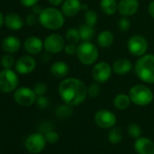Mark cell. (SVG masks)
Returning <instances> with one entry per match:
<instances>
[{"label":"cell","mask_w":154,"mask_h":154,"mask_svg":"<svg viewBox=\"0 0 154 154\" xmlns=\"http://www.w3.org/2000/svg\"><path fill=\"white\" fill-rule=\"evenodd\" d=\"M58 92L63 102L71 106L83 103L88 96V88L85 84L73 77L63 79L59 85Z\"/></svg>","instance_id":"6da1fadb"},{"label":"cell","mask_w":154,"mask_h":154,"mask_svg":"<svg viewBox=\"0 0 154 154\" xmlns=\"http://www.w3.org/2000/svg\"><path fill=\"white\" fill-rule=\"evenodd\" d=\"M136 75L146 84H154V55L144 54L140 56L135 65Z\"/></svg>","instance_id":"7a4b0ae2"},{"label":"cell","mask_w":154,"mask_h":154,"mask_svg":"<svg viewBox=\"0 0 154 154\" xmlns=\"http://www.w3.org/2000/svg\"><path fill=\"white\" fill-rule=\"evenodd\" d=\"M38 21L46 29L57 30L63 26L64 16L55 8H46L38 16Z\"/></svg>","instance_id":"3957f363"},{"label":"cell","mask_w":154,"mask_h":154,"mask_svg":"<svg viewBox=\"0 0 154 154\" xmlns=\"http://www.w3.org/2000/svg\"><path fill=\"white\" fill-rule=\"evenodd\" d=\"M77 57L79 61L85 65L94 64L99 56L97 46L91 41H83L77 45Z\"/></svg>","instance_id":"277c9868"},{"label":"cell","mask_w":154,"mask_h":154,"mask_svg":"<svg viewBox=\"0 0 154 154\" xmlns=\"http://www.w3.org/2000/svg\"><path fill=\"white\" fill-rule=\"evenodd\" d=\"M129 96L132 103L138 106L149 105L153 101L152 91L144 85H136L129 91Z\"/></svg>","instance_id":"5b68a950"},{"label":"cell","mask_w":154,"mask_h":154,"mask_svg":"<svg viewBox=\"0 0 154 154\" xmlns=\"http://www.w3.org/2000/svg\"><path fill=\"white\" fill-rule=\"evenodd\" d=\"M18 75L12 69H4L0 72V92L9 94L17 89Z\"/></svg>","instance_id":"8992f818"},{"label":"cell","mask_w":154,"mask_h":154,"mask_svg":"<svg viewBox=\"0 0 154 154\" xmlns=\"http://www.w3.org/2000/svg\"><path fill=\"white\" fill-rule=\"evenodd\" d=\"M14 99L17 104L24 107L33 105L37 99V95L35 91L29 87H19L14 93Z\"/></svg>","instance_id":"52a82bcc"},{"label":"cell","mask_w":154,"mask_h":154,"mask_svg":"<svg viewBox=\"0 0 154 154\" xmlns=\"http://www.w3.org/2000/svg\"><path fill=\"white\" fill-rule=\"evenodd\" d=\"M127 48L131 54L140 57L144 55L148 50V42L142 35H134L128 40Z\"/></svg>","instance_id":"ba28073f"},{"label":"cell","mask_w":154,"mask_h":154,"mask_svg":"<svg viewBox=\"0 0 154 154\" xmlns=\"http://www.w3.org/2000/svg\"><path fill=\"white\" fill-rule=\"evenodd\" d=\"M45 145H46L45 137L41 132L30 134L25 141L26 149H27L28 152L33 154H37L43 151V149L45 148Z\"/></svg>","instance_id":"9c48e42d"},{"label":"cell","mask_w":154,"mask_h":154,"mask_svg":"<svg viewBox=\"0 0 154 154\" xmlns=\"http://www.w3.org/2000/svg\"><path fill=\"white\" fill-rule=\"evenodd\" d=\"M112 67L106 62L97 63L92 70V76L98 84L106 83L112 76Z\"/></svg>","instance_id":"30bf717a"},{"label":"cell","mask_w":154,"mask_h":154,"mask_svg":"<svg viewBox=\"0 0 154 154\" xmlns=\"http://www.w3.org/2000/svg\"><path fill=\"white\" fill-rule=\"evenodd\" d=\"M65 46L64 39L58 34L49 35L44 41V48L48 54H55L63 50Z\"/></svg>","instance_id":"8fae6325"},{"label":"cell","mask_w":154,"mask_h":154,"mask_svg":"<svg viewBox=\"0 0 154 154\" xmlns=\"http://www.w3.org/2000/svg\"><path fill=\"white\" fill-rule=\"evenodd\" d=\"M117 122L115 114L108 110H100L94 114L95 124L103 129H110L115 126Z\"/></svg>","instance_id":"7c38bea8"},{"label":"cell","mask_w":154,"mask_h":154,"mask_svg":"<svg viewBox=\"0 0 154 154\" xmlns=\"http://www.w3.org/2000/svg\"><path fill=\"white\" fill-rule=\"evenodd\" d=\"M36 66L35 60L30 55H23L16 62V71L20 74L31 73Z\"/></svg>","instance_id":"4fadbf2b"},{"label":"cell","mask_w":154,"mask_h":154,"mask_svg":"<svg viewBox=\"0 0 154 154\" xmlns=\"http://www.w3.org/2000/svg\"><path fill=\"white\" fill-rule=\"evenodd\" d=\"M83 4L80 0H64L62 4V13L66 17H73L82 10Z\"/></svg>","instance_id":"5bb4252c"},{"label":"cell","mask_w":154,"mask_h":154,"mask_svg":"<svg viewBox=\"0 0 154 154\" xmlns=\"http://www.w3.org/2000/svg\"><path fill=\"white\" fill-rule=\"evenodd\" d=\"M134 149L138 154H154V142L149 138L139 137L134 142Z\"/></svg>","instance_id":"9a60e30c"},{"label":"cell","mask_w":154,"mask_h":154,"mask_svg":"<svg viewBox=\"0 0 154 154\" xmlns=\"http://www.w3.org/2000/svg\"><path fill=\"white\" fill-rule=\"evenodd\" d=\"M139 9L138 0H121L118 4V11L122 17H131Z\"/></svg>","instance_id":"2e32d148"},{"label":"cell","mask_w":154,"mask_h":154,"mask_svg":"<svg viewBox=\"0 0 154 154\" xmlns=\"http://www.w3.org/2000/svg\"><path fill=\"white\" fill-rule=\"evenodd\" d=\"M26 51L30 54H38L44 48V42L37 36L32 35L27 37L24 42Z\"/></svg>","instance_id":"e0dca14e"},{"label":"cell","mask_w":154,"mask_h":154,"mask_svg":"<svg viewBox=\"0 0 154 154\" xmlns=\"http://www.w3.org/2000/svg\"><path fill=\"white\" fill-rule=\"evenodd\" d=\"M1 46L5 52L8 54H14V53H17L20 49L21 42L17 37L14 35H9L2 41Z\"/></svg>","instance_id":"ac0fdd59"},{"label":"cell","mask_w":154,"mask_h":154,"mask_svg":"<svg viewBox=\"0 0 154 154\" xmlns=\"http://www.w3.org/2000/svg\"><path fill=\"white\" fill-rule=\"evenodd\" d=\"M112 71L118 75H124L131 72L132 68V63L130 60L126 58H120L114 61L112 64Z\"/></svg>","instance_id":"d6986e66"},{"label":"cell","mask_w":154,"mask_h":154,"mask_svg":"<svg viewBox=\"0 0 154 154\" xmlns=\"http://www.w3.org/2000/svg\"><path fill=\"white\" fill-rule=\"evenodd\" d=\"M5 25L8 28L17 31L23 27L24 21L19 15L16 13H9L5 17Z\"/></svg>","instance_id":"ffe728a7"},{"label":"cell","mask_w":154,"mask_h":154,"mask_svg":"<svg viewBox=\"0 0 154 154\" xmlns=\"http://www.w3.org/2000/svg\"><path fill=\"white\" fill-rule=\"evenodd\" d=\"M69 65L63 61H57L51 66V73L56 78H64L69 73Z\"/></svg>","instance_id":"44dd1931"},{"label":"cell","mask_w":154,"mask_h":154,"mask_svg":"<svg viewBox=\"0 0 154 154\" xmlns=\"http://www.w3.org/2000/svg\"><path fill=\"white\" fill-rule=\"evenodd\" d=\"M113 40H114L113 34L109 30L102 31L97 36V44L99 46H101L103 48L110 47L112 45Z\"/></svg>","instance_id":"7402d4cb"},{"label":"cell","mask_w":154,"mask_h":154,"mask_svg":"<svg viewBox=\"0 0 154 154\" xmlns=\"http://www.w3.org/2000/svg\"><path fill=\"white\" fill-rule=\"evenodd\" d=\"M131 101L130 96L125 94H119L113 99L114 107L121 111H123L129 108V106L131 105Z\"/></svg>","instance_id":"603a6c76"},{"label":"cell","mask_w":154,"mask_h":154,"mask_svg":"<svg viewBox=\"0 0 154 154\" xmlns=\"http://www.w3.org/2000/svg\"><path fill=\"white\" fill-rule=\"evenodd\" d=\"M100 8L105 15L112 16L118 10V4L116 0H101Z\"/></svg>","instance_id":"cb8c5ba5"},{"label":"cell","mask_w":154,"mask_h":154,"mask_svg":"<svg viewBox=\"0 0 154 154\" xmlns=\"http://www.w3.org/2000/svg\"><path fill=\"white\" fill-rule=\"evenodd\" d=\"M78 29H79V32H80L81 40H83V41H91L94 37L95 30H94V26L84 24V25H81L78 27Z\"/></svg>","instance_id":"d4e9b609"},{"label":"cell","mask_w":154,"mask_h":154,"mask_svg":"<svg viewBox=\"0 0 154 154\" xmlns=\"http://www.w3.org/2000/svg\"><path fill=\"white\" fill-rule=\"evenodd\" d=\"M72 106L64 103V104H61L59 105L56 110H55V115L58 119L61 120H65L68 119L72 116Z\"/></svg>","instance_id":"484cf974"},{"label":"cell","mask_w":154,"mask_h":154,"mask_svg":"<svg viewBox=\"0 0 154 154\" xmlns=\"http://www.w3.org/2000/svg\"><path fill=\"white\" fill-rule=\"evenodd\" d=\"M65 40L69 44L78 45L81 40V35L78 28L71 27L65 32Z\"/></svg>","instance_id":"4316f807"},{"label":"cell","mask_w":154,"mask_h":154,"mask_svg":"<svg viewBox=\"0 0 154 154\" xmlns=\"http://www.w3.org/2000/svg\"><path fill=\"white\" fill-rule=\"evenodd\" d=\"M122 131L120 127H112L108 133V140L112 144H118L122 140Z\"/></svg>","instance_id":"83f0119b"},{"label":"cell","mask_w":154,"mask_h":154,"mask_svg":"<svg viewBox=\"0 0 154 154\" xmlns=\"http://www.w3.org/2000/svg\"><path fill=\"white\" fill-rule=\"evenodd\" d=\"M97 20H98V16H97V13L95 11L90 10V9H88L87 11H85V22L86 25L94 27V26L97 23Z\"/></svg>","instance_id":"f1b7e54d"},{"label":"cell","mask_w":154,"mask_h":154,"mask_svg":"<svg viewBox=\"0 0 154 154\" xmlns=\"http://www.w3.org/2000/svg\"><path fill=\"white\" fill-rule=\"evenodd\" d=\"M127 131H128V134L130 135V137L134 138V139H138L141 135V128L137 123L129 124L127 127Z\"/></svg>","instance_id":"f546056e"},{"label":"cell","mask_w":154,"mask_h":154,"mask_svg":"<svg viewBox=\"0 0 154 154\" xmlns=\"http://www.w3.org/2000/svg\"><path fill=\"white\" fill-rule=\"evenodd\" d=\"M1 65L4 69H12V67L16 64L15 58L11 54H5L1 58Z\"/></svg>","instance_id":"4dcf8cb0"},{"label":"cell","mask_w":154,"mask_h":154,"mask_svg":"<svg viewBox=\"0 0 154 154\" xmlns=\"http://www.w3.org/2000/svg\"><path fill=\"white\" fill-rule=\"evenodd\" d=\"M100 93H101V87L98 85V83H94L90 85V86L88 87V95L91 98L98 97Z\"/></svg>","instance_id":"1f68e13d"},{"label":"cell","mask_w":154,"mask_h":154,"mask_svg":"<svg viewBox=\"0 0 154 154\" xmlns=\"http://www.w3.org/2000/svg\"><path fill=\"white\" fill-rule=\"evenodd\" d=\"M118 27L122 32H127L131 27V22L127 17H122L118 22Z\"/></svg>","instance_id":"d6a6232c"},{"label":"cell","mask_w":154,"mask_h":154,"mask_svg":"<svg viewBox=\"0 0 154 154\" xmlns=\"http://www.w3.org/2000/svg\"><path fill=\"white\" fill-rule=\"evenodd\" d=\"M33 90L35 91V93L36 94L37 96H41V95H45L46 91H47V85L45 83H37L35 85Z\"/></svg>","instance_id":"836d02e7"},{"label":"cell","mask_w":154,"mask_h":154,"mask_svg":"<svg viewBox=\"0 0 154 154\" xmlns=\"http://www.w3.org/2000/svg\"><path fill=\"white\" fill-rule=\"evenodd\" d=\"M45 140H46V142L50 143V144H54L58 140H59V135L57 132L54 131L53 130L46 132L45 134Z\"/></svg>","instance_id":"e575fe53"},{"label":"cell","mask_w":154,"mask_h":154,"mask_svg":"<svg viewBox=\"0 0 154 154\" xmlns=\"http://www.w3.org/2000/svg\"><path fill=\"white\" fill-rule=\"evenodd\" d=\"M36 104L37 106L40 108V109H46L49 105V100L47 97L44 96V95H41V96H37V99H36Z\"/></svg>","instance_id":"d590c367"},{"label":"cell","mask_w":154,"mask_h":154,"mask_svg":"<svg viewBox=\"0 0 154 154\" xmlns=\"http://www.w3.org/2000/svg\"><path fill=\"white\" fill-rule=\"evenodd\" d=\"M63 51L68 55L76 54V53H77V45H73V44H69L68 43L67 45H65V46L63 48Z\"/></svg>","instance_id":"8d00e7d4"},{"label":"cell","mask_w":154,"mask_h":154,"mask_svg":"<svg viewBox=\"0 0 154 154\" xmlns=\"http://www.w3.org/2000/svg\"><path fill=\"white\" fill-rule=\"evenodd\" d=\"M37 20H38V18L36 17V15H35V14H30L26 17V23L29 26H35L36 24Z\"/></svg>","instance_id":"74e56055"},{"label":"cell","mask_w":154,"mask_h":154,"mask_svg":"<svg viewBox=\"0 0 154 154\" xmlns=\"http://www.w3.org/2000/svg\"><path fill=\"white\" fill-rule=\"evenodd\" d=\"M39 0H20L21 4L26 8H32L38 3Z\"/></svg>","instance_id":"f35d334b"},{"label":"cell","mask_w":154,"mask_h":154,"mask_svg":"<svg viewBox=\"0 0 154 154\" xmlns=\"http://www.w3.org/2000/svg\"><path fill=\"white\" fill-rule=\"evenodd\" d=\"M52 129H53V126H52L51 123H49V122H44V123H42L41 126H40V131H42V132H45V134L46 132L52 131Z\"/></svg>","instance_id":"ab89813d"},{"label":"cell","mask_w":154,"mask_h":154,"mask_svg":"<svg viewBox=\"0 0 154 154\" xmlns=\"http://www.w3.org/2000/svg\"><path fill=\"white\" fill-rule=\"evenodd\" d=\"M43 9L44 8H42V7L37 4L35 5L34 7H32V12H33V14H35L36 16H39L41 14V12L43 11Z\"/></svg>","instance_id":"60d3db41"},{"label":"cell","mask_w":154,"mask_h":154,"mask_svg":"<svg viewBox=\"0 0 154 154\" xmlns=\"http://www.w3.org/2000/svg\"><path fill=\"white\" fill-rule=\"evenodd\" d=\"M148 12H149V16L154 18V1H152L149 5V7H148Z\"/></svg>","instance_id":"b9f144b4"},{"label":"cell","mask_w":154,"mask_h":154,"mask_svg":"<svg viewBox=\"0 0 154 154\" xmlns=\"http://www.w3.org/2000/svg\"><path fill=\"white\" fill-rule=\"evenodd\" d=\"M48 1H49V3H50L52 6L57 7V6H59V5H62L64 0H48Z\"/></svg>","instance_id":"7bdbcfd3"},{"label":"cell","mask_w":154,"mask_h":154,"mask_svg":"<svg viewBox=\"0 0 154 154\" xmlns=\"http://www.w3.org/2000/svg\"><path fill=\"white\" fill-rule=\"evenodd\" d=\"M5 24V17L3 16V14L0 12V28L2 27V26Z\"/></svg>","instance_id":"ee69618b"},{"label":"cell","mask_w":154,"mask_h":154,"mask_svg":"<svg viewBox=\"0 0 154 154\" xmlns=\"http://www.w3.org/2000/svg\"><path fill=\"white\" fill-rule=\"evenodd\" d=\"M82 9L87 11V10H88V6H87V5H83V6H82Z\"/></svg>","instance_id":"f6af8a7d"}]
</instances>
